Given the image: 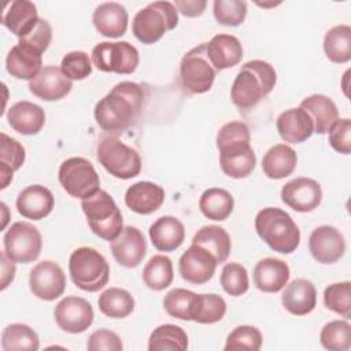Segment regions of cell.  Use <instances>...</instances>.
<instances>
[{
    "label": "cell",
    "mask_w": 351,
    "mask_h": 351,
    "mask_svg": "<svg viewBox=\"0 0 351 351\" xmlns=\"http://www.w3.org/2000/svg\"><path fill=\"white\" fill-rule=\"evenodd\" d=\"M145 88L137 82H118L93 110L96 123L107 133H121L133 126L145 106Z\"/></svg>",
    "instance_id": "obj_1"
},
{
    "label": "cell",
    "mask_w": 351,
    "mask_h": 351,
    "mask_svg": "<svg viewBox=\"0 0 351 351\" xmlns=\"http://www.w3.org/2000/svg\"><path fill=\"white\" fill-rule=\"evenodd\" d=\"M250 141V129L241 121L228 122L219 129L217 134L219 165L228 177L240 180L254 171L256 156Z\"/></svg>",
    "instance_id": "obj_2"
},
{
    "label": "cell",
    "mask_w": 351,
    "mask_h": 351,
    "mask_svg": "<svg viewBox=\"0 0 351 351\" xmlns=\"http://www.w3.org/2000/svg\"><path fill=\"white\" fill-rule=\"evenodd\" d=\"M276 81L277 74L270 63L250 60L241 66L232 84V103L240 110L252 108L273 90Z\"/></svg>",
    "instance_id": "obj_3"
},
{
    "label": "cell",
    "mask_w": 351,
    "mask_h": 351,
    "mask_svg": "<svg viewBox=\"0 0 351 351\" xmlns=\"http://www.w3.org/2000/svg\"><path fill=\"white\" fill-rule=\"evenodd\" d=\"M258 236L276 252L292 254L300 243V230L291 215L278 207H266L255 217Z\"/></svg>",
    "instance_id": "obj_4"
},
{
    "label": "cell",
    "mask_w": 351,
    "mask_h": 351,
    "mask_svg": "<svg viewBox=\"0 0 351 351\" xmlns=\"http://www.w3.org/2000/svg\"><path fill=\"white\" fill-rule=\"evenodd\" d=\"M69 271L74 285L86 292L100 291L110 278L108 262L92 247H80L71 252Z\"/></svg>",
    "instance_id": "obj_5"
},
{
    "label": "cell",
    "mask_w": 351,
    "mask_h": 351,
    "mask_svg": "<svg viewBox=\"0 0 351 351\" xmlns=\"http://www.w3.org/2000/svg\"><path fill=\"white\" fill-rule=\"evenodd\" d=\"M81 208L90 230L100 239L112 241L122 232V213L108 192L99 189L95 195L81 200Z\"/></svg>",
    "instance_id": "obj_6"
},
{
    "label": "cell",
    "mask_w": 351,
    "mask_h": 351,
    "mask_svg": "<svg viewBox=\"0 0 351 351\" xmlns=\"http://www.w3.org/2000/svg\"><path fill=\"white\" fill-rule=\"evenodd\" d=\"M178 23V11L170 1H154L133 18L132 32L143 44H154Z\"/></svg>",
    "instance_id": "obj_7"
},
{
    "label": "cell",
    "mask_w": 351,
    "mask_h": 351,
    "mask_svg": "<svg viewBox=\"0 0 351 351\" xmlns=\"http://www.w3.org/2000/svg\"><path fill=\"white\" fill-rule=\"evenodd\" d=\"M96 155L104 170L115 178L129 180L138 176L141 171V158L138 152L115 136L103 137L97 144Z\"/></svg>",
    "instance_id": "obj_8"
},
{
    "label": "cell",
    "mask_w": 351,
    "mask_h": 351,
    "mask_svg": "<svg viewBox=\"0 0 351 351\" xmlns=\"http://www.w3.org/2000/svg\"><path fill=\"white\" fill-rule=\"evenodd\" d=\"M58 178L63 189L73 197L86 199L100 189V178L93 165L81 156H73L62 162Z\"/></svg>",
    "instance_id": "obj_9"
},
{
    "label": "cell",
    "mask_w": 351,
    "mask_h": 351,
    "mask_svg": "<svg viewBox=\"0 0 351 351\" xmlns=\"http://www.w3.org/2000/svg\"><path fill=\"white\" fill-rule=\"evenodd\" d=\"M215 74L217 71L206 53V43L192 48L181 59L180 82L188 93L200 95L208 92L214 84Z\"/></svg>",
    "instance_id": "obj_10"
},
{
    "label": "cell",
    "mask_w": 351,
    "mask_h": 351,
    "mask_svg": "<svg viewBox=\"0 0 351 351\" xmlns=\"http://www.w3.org/2000/svg\"><path fill=\"white\" fill-rule=\"evenodd\" d=\"M92 63L104 73L132 74L140 62L138 51L128 41H103L92 49Z\"/></svg>",
    "instance_id": "obj_11"
},
{
    "label": "cell",
    "mask_w": 351,
    "mask_h": 351,
    "mask_svg": "<svg viewBox=\"0 0 351 351\" xmlns=\"http://www.w3.org/2000/svg\"><path fill=\"white\" fill-rule=\"evenodd\" d=\"M4 251L10 259L30 263L40 256L43 239L40 230L29 222H15L4 233Z\"/></svg>",
    "instance_id": "obj_12"
},
{
    "label": "cell",
    "mask_w": 351,
    "mask_h": 351,
    "mask_svg": "<svg viewBox=\"0 0 351 351\" xmlns=\"http://www.w3.org/2000/svg\"><path fill=\"white\" fill-rule=\"evenodd\" d=\"M29 287L36 298L52 302L63 295L66 274L56 262L43 261L30 270Z\"/></svg>",
    "instance_id": "obj_13"
},
{
    "label": "cell",
    "mask_w": 351,
    "mask_h": 351,
    "mask_svg": "<svg viewBox=\"0 0 351 351\" xmlns=\"http://www.w3.org/2000/svg\"><path fill=\"white\" fill-rule=\"evenodd\" d=\"M56 325L67 333H82L93 322L92 304L84 298L66 296L63 298L53 310Z\"/></svg>",
    "instance_id": "obj_14"
},
{
    "label": "cell",
    "mask_w": 351,
    "mask_h": 351,
    "mask_svg": "<svg viewBox=\"0 0 351 351\" xmlns=\"http://www.w3.org/2000/svg\"><path fill=\"white\" fill-rule=\"evenodd\" d=\"M217 261L206 248L192 244L178 261V271L181 277L191 284L202 285L208 282L217 269Z\"/></svg>",
    "instance_id": "obj_15"
},
{
    "label": "cell",
    "mask_w": 351,
    "mask_h": 351,
    "mask_svg": "<svg viewBox=\"0 0 351 351\" xmlns=\"http://www.w3.org/2000/svg\"><path fill=\"white\" fill-rule=\"evenodd\" d=\"M308 250L317 262L332 265L344 255L346 240L341 232L335 226L321 225L311 232Z\"/></svg>",
    "instance_id": "obj_16"
},
{
    "label": "cell",
    "mask_w": 351,
    "mask_h": 351,
    "mask_svg": "<svg viewBox=\"0 0 351 351\" xmlns=\"http://www.w3.org/2000/svg\"><path fill=\"white\" fill-rule=\"evenodd\" d=\"M281 200L298 213H310L321 204L322 189L313 178H293L282 186Z\"/></svg>",
    "instance_id": "obj_17"
},
{
    "label": "cell",
    "mask_w": 351,
    "mask_h": 351,
    "mask_svg": "<svg viewBox=\"0 0 351 351\" xmlns=\"http://www.w3.org/2000/svg\"><path fill=\"white\" fill-rule=\"evenodd\" d=\"M115 261L128 269L137 267L147 252L144 234L136 226H125L110 244Z\"/></svg>",
    "instance_id": "obj_18"
},
{
    "label": "cell",
    "mask_w": 351,
    "mask_h": 351,
    "mask_svg": "<svg viewBox=\"0 0 351 351\" xmlns=\"http://www.w3.org/2000/svg\"><path fill=\"white\" fill-rule=\"evenodd\" d=\"M71 88L73 81L56 66H44L41 71L29 81V90L44 101L60 100L70 93Z\"/></svg>",
    "instance_id": "obj_19"
},
{
    "label": "cell",
    "mask_w": 351,
    "mask_h": 351,
    "mask_svg": "<svg viewBox=\"0 0 351 351\" xmlns=\"http://www.w3.org/2000/svg\"><path fill=\"white\" fill-rule=\"evenodd\" d=\"M41 52H38L32 45L18 41L5 58V69L8 74L18 80L32 81L40 71L43 66Z\"/></svg>",
    "instance_id": "obj_20"
},
{
    "label": "cell",
    "mask_w": 351,
    "mask_h": 351,
    "mask_svg": "<svg viewBox=\"0 0 351 351\" xmlns=\"http://www.w3.org/2000/svg\"><path fill=\"white\" fill-rule=\"evenodd\" d=\"M55 206L52 192L43 185H30L22 189L16 197L18 213L33 221H40L48 217Z\"/></svg>",
    "instance_id": "obj_21"
},
{
    "label": "cell",
    "mask_w": 351,
    "mask_h": 351,
    "mask_svg": "<svg viewBox=\"0 0 351 351\" xmlns=\"http://www.w3.org/2000/svg\"><path fill=\"white\" fill-rule=\"evenodd\" d=\"M276 126L280 137L292 144L304 143L314 133V123L302 107L282 111L277 118Z\"/></svg>",
    "instance_id": "obj_22"
},
{
    "label": "cell",
    "mask_w": 351,
    "mask_h": 351,
    "mask_svg": "<svg viewBox=\"0 0 351 351\" xmlns=\"http://www.w3.org/2000/svg\"><path fill=\"white\" fill-rule=\"evenodd\" d=\"M96 30L108 38H118L126 33L129 15L126 8L115 1L99 4L92 15Z\"/></svg>",
    "instance_id": "obj_23"
},
{
    "label": "cell",
    "mask_w": 351,
    "mask_h": 351,
    "mask_svg": "<svg viewBox=\"0 0 351 351\" xmlns=\"http://www.w3.org/2000/svg\"><path fill=\"white\" fill-rule=\"evenodd\" d=\"M206 53L215 71H221L240 63L243 47L240 40L232 34H217L206 43Z\"/></svg>",
    "instance_id": "obj_24"
},
{
    "label": "cell",
    "mask_w": 351,
    "mask_h": 351,
    "mask_svg": "<svg viewBox=\"0 0 351 351\" xmlns=\"http://www.w3.org/2000/svg\"><path fill=\"white\" fill-rule=\"evenodd\" d=\"M165 202V191L151 181H140L130 185L125 193V204L137 214L155 213Z\"/></svg>",
    "instance_id": "obj_25"
},
{
    "label": "cell",
    "mask_w": 351,
    "mask_h": 351,
    "mask_svg": "<svg viewBox=\"0 0 351 351\" xmlns=\"http://www.w3.org/2000/svg\"><path fill=\"white\" fill-rule=\"evenodd\" d=\"M252 278L259 291L276 293L287 285L289 280V266L277 258H263L255 265Z\"/></svg>",
    "instance_id": "obj_26"
},
{
    "label": "cell",
    "mask_w": 351,
    "mask_h": 351,
    "mask_svg": "<svg viewBox=\"0 0 351 351\" xmlns=\"http://www.w3.org/2000/svg\"><path fill=\"white\" fill-rule=\"evenodd\" d=\"M284 308L293 315H306L315 308L317 289L307 278H295L281 295Z\"/></svg>",
    "instance_id": "obj_27"
},
{
    "label": "cell",
    "mask_w": 351,
    "mask_h": 351,
    "mask_svg": "<svg viewBox=\"0 0 351 351\" xmlns=\"http://www.w3.org/2000/svg\"><path fill=\"white\" fill-rule=\"evenodd\" d=\"M7 121L16 133L33 136L43 129L45 123V112L38 104L22 100L8 108Z\"/></svg>",
    "instance_id": "obj_28"
},
{
    "label": "cell",
    "mask_w": 351,
    "mask_h": 351,
    "mask_svg": "<svg viewBox=\"0 0 351 351\" xmlns=\"http://www.w3.org/2000/svg\"><path fill=\"white\" fill-rule=\"evenodd\" d=\"M148 233L152 245L162 252L177 250L185 240V228L182 222L171 215L158 218L149 226Z\"/></svg>",
    "instance_id": "obj_29"
},
{
    "label": "cell",
    "mask_w": 351,
    "mask_h": 351,
    "mask_svg": "<svg viewBox=\"0 0 351 351\" xmlns=\"http://www.w3.org/2000/svg\"><path fill=\"white\" fill-rule=\"evenodd\" d=\"M299 107H302L310 115L314 123V133L317 134L328 133L339 119V110L335 101L321 93H314L304 97Z\"/></svg>",
    "instance_id": "obj_30"
},
{
    "label": "cell",
    "mask_w": 351,
    "mask_h": 351,
    "mask_svg": "<svg viewBox=\"0 0 351 351\" xmlns=\"http://www.w3.org/2000/svg\"><path fill=\"white\" fill-rule=\"evenodd\" d=\"M36 5L29 0L12 1L3 14L1 23L18 38L27 36L38 22Z\"/></svg>",
    "instance_id": "obj_31"
},
{
    "label": "cell",
    "mask_w": 351,
    "mask_h": 351,
    "mask_svg": "<svg viewBox=\"0 0 351 351\" xmlns=\"http://www.w3.org/2000/svg\"><path fill=\"white\" fill-rule=\"evenodd\" d=\"M298 163V155L287 144H277L267 149L262 159V170L270 180H281L293 173Z\"/></svg>",
    "instance_id": "obj_32"
},
{
    "label": "cell",
    "mask_w": 351,
    "mask_h": 351,
    "mask_svg": "<svg viewBox=\"0 0 351 351\" xmlns=\"http://www.w3.org/2000/svg\"><path fill=\"white\" fill-rule=\"evenodd\" d=\"M192 244L200 245L206 248L208 252H211L217 263H223L228 259L232 250L230 236L223 228L218 225H206L200 228L195 233Z\"/></svg>",
    "instance_id": "obj_33"
},
{
    "label": "cell",
    "mask_w": 351,
    "mask_h": 351,
    "mask_svg": "<svg viewBox=\"0 0 351 351\" xmlns=\"http://www.w3.org/2000/svg\"><path fill=\"white\" fill-rule=\"evenodd\" d=\"M26 152L23 145L7 136L5 133L0 134V177H1V189L12 181L14 171L19 170L25 162Z\"/></svg>",
    "instance_id": "obj_34"
},
{
    "label": "cell",
    "mask_w": 351,
    "mask_h": 351,
    "mask_svg": "<svg viewBox=\"0 0 351 351\" xmlns=\"http://www.w3.org/2000/svg\"><path fill=\"white\" fill-rule=\"evenodd\" d=\"M234 199L222 188H208L199 199L202 214L213 221H225L233 211Z\"/></svg>",
    "instance_id": "obj_35"
},
{
    "label": "cell",
    "mask_w": 351,
    "mask_h": 351,
    "mask_svg": "<svg viewBox=\"0 0 351 351\" xmlns=\"http://www.w3.org/2000/svg\"><path fill=\"white\" fill-rule=\"evenodd\" d=\"M324 51L333 63H347L351 60V27L337 25L329 29L324 37Z\"/></svg>",
    "instance_id": "obj_36"
},
{
    "label": "cell",
    "mask_w": 351,
    "mask_h": 351,
    "mask_svg": "<svg viewBox=\"0 0 351 351\" xmlns=\"http://www.w3.org/2000/svg\"><path fill=\"white\" fill-rule=\"evenodd\" d=\"M99 310L110 318H126L134 310V299L126 289L108 288L99 296Z\"/></svg>",
    "instance_id": "obj_37"
},
{
    "label": "cell",
    "mask_w": 351,
    "mask_h": 351,
    "mask_svg": "<svg viewBox=\"0 0 351 351\" xmlns=\"http://www.w3.org/2000/svg\"><path fill=\"white\" fill-rule=\"evenodd\" d=\"M3 351H37L40 340L37 333L25 324H11L1 333Z\"/></svg>",
    "instance_id": "obj_38"
},
{
    "label": "cell",
    "mask_w": 351,
    "mask_h": 351,
    "mask_svg": "<svg viewBox=\"0 0 351 351\" xmlns=\"http://www.w3.org/2000/svg\"><path fill=\"white\" fill-rule=\"evenodd\" d=\"M188 348L186 332L173 324H165L152 330L148 340L149 351H169L178 350L185 351Z\"/></svg>",
    "instance_id": "obj_39"
},
{
    "label": "cell",
    "mask_w": 351,
    "mask_h": 351,
    "mask_svg": "<svg viewBox=\"0 0 351 351\" xmlns=\"http://www.w3.org/2000/svg\"><path fill=\"white\" fill-rule=\"evenodd\" d=\"M174 278L173 263L169 256L154 255L143 269V281L152 291L166 289Z\"/></svg>",
    "instance_id": "obj_40"
},
{
    "label": "cell",
    "mask_w": 351,
    "mask_h": 351,
    "mask_svg": "<svg viewBox=\"0 0 351 351\" xmlns=\"http://www.w3.org/2000/svg\"><path fill=\"white\" fill-rule=\"evenodd\" d=\"M226 313V303L223 298L217 293H196L192 321L197 324H215L223 318Z\"/></svg>",
    "instance_id": "obj_41"
},
{
    "label": "cell",
    "mask_w": 351,
    "mask_h": 351,
    "mask_svg": "<svg viewBox=\"0 0 351 351\" xmlns=\"http://www.w3.org/2000/svg\"><path fill=\"white\" fill-rule=\"evenodd\" d=\"M319 341L329 351H347L351 347V325L346 319L328 322L321 333Z\"/></svg>",
    "instance_id": "obj_42"
},
{
    "label": "cell",
    "mask_w": 351,
    "mask_h": 351,
    "mask_svg": "<svg viewBox=\"0 0 351 351\" xmlns=\"http://www.w3.org/2000/svg\"><path fill=\"white\" fill-rule=\"evenodd\" d=\"M195 298H196V293L189 289L174 288L166 293L163 299V307L170 317L178 318L182 321H192Z\"/></svg>",
    "instance_id": "obj_43"
},
{
    "label": "cell",
    "mask_w": 351,
    "mask_h": 351,
    "mask_svg": "<svg viewBox=\"0 0 351 351\" xmlns=\"http://www.w3.org/2000/svg\"><path fill=\"white\" fill-rule=\"evenodd\" d=\"M324 304L330 311L344 317H351V282H335L324 291Z\"/></svg>",
    "instance_id": "obj_44"
},
{
    "label": "cell",
    "mask_w": 351,
    "mask_h": 351,
    "mask_svg": "<svg viewBox=\"0 0 351 351\" xmlns=\"http://www.w3.org/2000/svg\"><path fill=\"white\" fill-rule=\"evenodd\" d=\"M219 282L228 295L241 296L248 291L250 287L247 269L237 262L226 263L222 267Z\"/></svg>",
    "instance_id": "obj_45"
},
{
    "label": "cell",
    "mask_w": 351,
    "mask_h": 351,
    "mask_svg": "<svg viewBox=\"0 0 351 351\" xmlns=\"http://www.w3.org/2000/svg\"><path fill=\"white\" fill-rule=\"evenodd\" d=\"M261 346H262L261 330L251 325H240L229 333L223 350L225 351H234V350L258 351Z\"/></svg>",
    "instance_id": "obj_46"
},
{
    "label": "cell",
    "mask_w": 351,
    "mask_h": 351,
    "mask_svg": "<svg viewBox=\"0 0 351 351\" xmlns=\"http://www.w3.org/2000/svg\"><path fill=\"white\" fill-rule=\"evenodd\" d=\"M214 18L225 26H239L247 15V3L241 0H215L213 4Z\"/></svg>",
    "instance_id": "obj_47"
},
{
    "label": "cell",
    "mask_w": 351,
    "mask_h": 351,
    "mask_svg": "<svg viewBox=\"0 0 351 351\" xmlns=\"http://www.w3.org/2000/svg\"><path fill=\"white\" fill-rule=\"evenodd\" d=\"M60 70L71 81L85 80L92 73V60L84 51H71L60 62Z\"/></svg>",
    "instance_id": "obj_48"
},
{
    "label": "cell",
    "mask_w": 351,
    "mask_h": 351,
    "mask_svg": "<svg viewBox=\"0 0 351 351\" xmlns=\"http://www.w3.org/2000/svg\"><path fill=\"white\" fill-rule=\"evenodd\" d=\"M329 144L330 147L343 155L351 152V121L348 118H340L330 128Z\"/></svg>",
    "instance_id": "obj_49"
},
{
    "label": "cell",
    "mask_w": 351,
    "mask_h": 351,
    "mask_svg": "<svg viewBox=\"0 0 351 351\" xmlns=\"http://www.w3.org/2000/svg\"><path fill=\"white\" fill-rule=\"evenodd\" d=\"M86 348L89 351H121L123 344L115 332L108 329H97L89 336Z\"/></svg>",
    "instance_id": "obj_50"
},
{
    "label": "cell",
    "mask_w": 351,
    "mask_h": 351,
    "mask_svg": "<svg viewBox=\"0 0 351 351\" xmlns=\"http://www.w3.org/2000/svg\"><path fill=\"white\" fill-rule=\"evenodd\" d=\"M51 40H52V27H51L49 22L43 18L38 19L36 27L27 36L19 38V41H23V43L32 45L41 53H44L47 51Z\"/></svg>",
    "instance_id": "obj_51"
},
{
    "label": "cell",
    "mask_w": 351,
    "mask_h": 351,
    "mask_svg": "<svg viewBox=\"0 0 351 351\" xmlns=\"http://www.w3.org/2000/svg\"><path fill=\"white\" fill-rule=\"evenodd\" d=\"M174 7L178 12H181L184 16L188 18H196L200 16L207 5L206 0H176Z\"/></svg>",
    "instance_id": "obj_52"
},
{
    "label": "cell",
    "mask_w": 351,
    "mask_h": 351,
    "mask_svg": "<svg viewBox=\"0 0 351 351\" xmlns=\"http://www.w3.org/2000/svg\"><path fill=\"white\" fill-rule=\"evenodd\" d=\"M15 277V265L5 251H1V289H5Z\"/></svg>",
    "instance_id": "obj_53"
}]
</instances>
